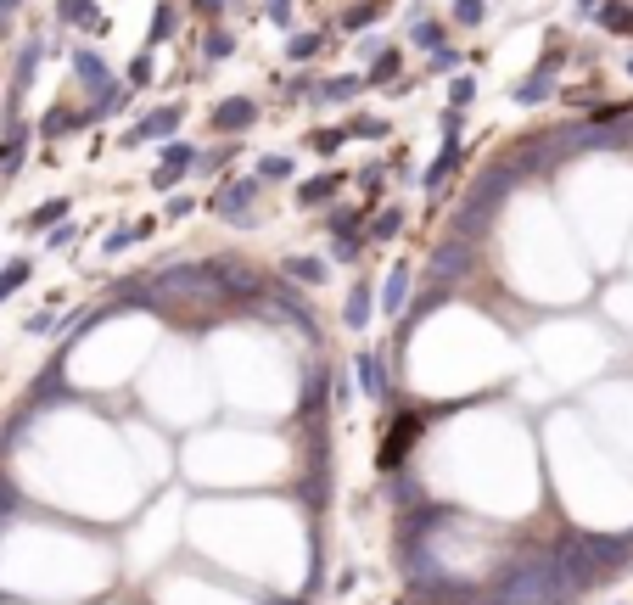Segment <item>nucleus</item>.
<instances>
[{"label": "nucleus", "mask_w": 633, "mask_h": 605, "mask_svg": "<svg viewBox=\"0 0 633 605\" xmlns=\"http://www.w3.org/2000/svg\"><path fill=\"white\" fill-rule=\"evenodd\" d=\"M393 73H398V51H381V57H376V68L365 73V85H387Z\"/></svg>", "instance_id": "412c9836"}, {"label": "nucleus", "mask_w": 633, "mask_h": 605, "mask_svg": "<svg viewBox=\"0 0 633 605\" xmlns=\"http://www.w3.org/2000/svg\"><path fill=\"white\" fill-rule=\"evenodd\" d=\"M258 174H264V180H292V157H264Z\"/></svg>", "instance_id": "cd10ccee"}, {"label": "nucleus", "mask_w": 633, "mask_h": 605, "mask_svg": "<svg viewBox=\"0 0 633 605\" xmlns=\"http://www.w3.org/2000/svg\"><path fill=\"white\" fill-rule=\"evenodd\" d=\"M398 225H404V219H398V208H387V213H376L370 236H376V241H393V236H398Z\"/></svg>", "instance_id": "b1692460"}, {"label": "nucleus", "mask_w": 633, "mask_h": 605, "mask_svg": "<svg viewBox=\"0 0 633 605\" xmlns=\"http://www.w3.org/2000/svg\"><path fill=\"white\" fill-rule=\"evenodd\" d=\"M370 309H376V297L365 292V281H359V286L348 292V303H342V320H348V331H365Z\"/></svg>", "instance_id": "9b49d317"}, {"label": "nucleus", "mask_w": 633, "mask_h": 605, "mask_svg": "<svg viewBox=\"0 0 633 605\" xmlns=\"http://www.w3.org/2000/svg\"><path fill=\"white\" fill-rule=\"evenodd\" d=\"M359 241H365V236H337V258H342V264H353V258L365 253V247H359Z\"/></svg>", "instance_id": "2f4dec72"}, {"label": "nucleus", "mask_w": 633, "mask_h": 605, "mask_svg": "<svg viewBox=\"0 0 633 605\" xmlns=\"http://www.w3.org/2000/svg\"><path fill=\"white\" fill-rule=\"evenodd\" d=\"M152 79V57H135L129 62V85H146Z\"/></svg>", "instance_id": "f704fd0d"}, {"label": "nucleus", "mask_w": 633, "mask_h": 605, "mask_svg": "<svg viewBox=\"0 0 633 605\" xmlns=\"http://www.w3.org/2000/svg\"><path fill=\"white\" fill-rule=\"evenodd\" d=\"M253 124H258V107L247 96H230V101L213 107V129H219V135H241V129H253Z\"/></svg>", "instance_id": "7ed1b4c3"}, {"label": "nucleus", "mask_w": 633, "mask_h": 605, "mask_svg": "<svg viewBox=\"0 0 633 605\" xmlns=\"http://www.w3.org/2000/svg\"><path fill=\"white\" fill-rule=\"evenodd\" d=\"M253 197H258V180H230V185L213 191V213H219L225 225H253V219H258Z\"/></svg>", "instance_id": "f257e3e1"}, {"label": "nucleus", "mask_w": 633, "mask_h": 605, "mask_svg": "<svg viewBox=\"0 0 633 605\" xmlns=\"http://www.w3.org/2000/svg\"><path fill=\"white\" fill-rule=\"evenodd\" d=\"M409 40L421 45V51H443V23H415V29H409Z\"/></svg>", "instance_id": "aec40b11"}, {"label": "nucleus", "mask_w": 633, "mask_h": 605, "mask_svg": "<svg viewBox=\"0 0 633 605\" xmlns=\"http://www.w3.org/2000/svg\"><path fill=\"white\" fill-rule=\"evenodd\" d=\"M365 6H376V0H365Z\"/></svg>", "instance_id": "a19ab883"}, {"label": "nucleus", "mask_w": 633, "mask_h": 605, "mask_svg": "<svg viewBox=\"0 0 633 605\" xmlns=\"http://www.w3.org/2000/svg\"><path fill=\"white\" fill-rule=\"evenodd\" d=\"M197 6H202V12H219V6H225V0H197Z\"/></svg>", "instance_id": "4c0bfd02"}, {"label": "nucleus", "mask_w": 633, "mask_h": 605, "mask_svg": "<svg viewBox=\"0 0 633 605\" xmlns=\"http://www.w3.org/2000/svg\"><path fill=\"white\" fill-rule=\"evenodd\" d=\"M225 51H236V40H230V34H213V40H208V57H225Z\"/></svg>", "instance_id": "e433bc0d"}, {"label": "nucleus", "mask_w": 633, "mask_h": 605, "mask_svg": "<svg viewBox=\"0 0 633 605\" xmlns=\"http://www.w3.org/2000/svg\"><path fill=\"white\" fill-rule=\"evenodd\" d=\"M174 17H180V12H174V6H163V12H157V23H152V34H157V40H169V34L180 29Z\"/></svg>", "instance_id": "7c9ffc66"}, {"label": "nucleus", "mask_w": 633, "mask_h": 605, "mask_svg": "<svg viewBox=\"0 0 633 605\" xmlns=\"http://www.w3.org/2000/svg\"><path fill=\"white\" fill-rule=\"evenodd\" d=\"M471 96H477V79H454V90H449V113H465V107H471Z\"/></svg>", "instance_id": "5701e85b"}, {"label": "nucleus", "mask_w": 633, "mask_h": 605, "mask_svg": "<svg viewBox=\"0 0 633 605\" xmlns=\"http://www.w3.org/2000/svg\"><path fill=\"white\" fill-rule=\"evenodd\" d=\"M555 68H561V57L538 62V68L527 73V79H521V85H516V101H521V107H533V101H544V96H549V79H555Z\"/></svg>", "instance_id": "39448f33"}, {"label": "nucleus", "mask_w": 633, "mask_h": 605, "mask_svg": "<svg viewBox=\"0 0 633 605\" xmlns=\"http://www.w3.org/2000/svg\"><path fill=\"white\" fill-rule=\"evenodd\" d=\"M180 124V107H157L152 118H141V124L129 129V141L124 146H141V141H157V135H169V129Z\"/></svg>", "instance_id": "423d86ee"}, {"label": "nucleus", "mask_w": 633, "mask_h": 605, "mask_svg": "<svg viewBox=\"0 0 633 605\" xmlns=\"http://www.w3.org/2000/svg\"><path fill=\"white\" fill-rule=\"evenodd\" d=\"M68 213H73V202H68V197H51V202H40V208L29 213V225H34V230H51V225H62Z\"/></svg>", "instance_id": "2eb2a0df"}, {"label": "nucleus", "mask_w": 633, "mask_h": 605, "mask_svg": "<svg viewBox=\"0 0 633 605\" xmlns=\"http://www.w3.org/2000/svg\"><path fill=\"white\" fill-rule=\"evenodd\" d=\"M342 141H348V129H320V135H314L309 146H314V152H337Z\"/></svg>", "instance_id": "c756f323"}, {"label": "nucleus", "mask_w": 633, "mask_h": 605, "mask_svg": "<svg viewBox=\"0 0 633 605\" xmlns=\"http://www.w3.org/2000/svg\"><path fill=\"white\" fill-rule=\"evenodd\" d=\"M465 264H471V247H454V241H443L437 247V258H432V281H449V275H465Z\"/></svg>", "instance_id": "0eeeda50"}, {"label": "nucleus", "mask_w": 633, "mask_h": 605, "mask_svg": "<svg viewBox=\"0 0 633 605\" xmlns=\"http://www.w3.org/2000/svg\"><path fill=\"white\" fill-rule=\"evenodd\" d=\"M314 51H320V34H297V40H292V45H286V57H292V62L314 57Z\"/></svg>", "instance_id": "c85d7f7f"}, {"label": "nucleus", "mask_w": 633, "mask_h": 605, "mask_svg": "<svg viewBox=\"0 0 633 605\" xmlns=\"http://www.w3.org/2000/svg\"><path fill=\"white\" fill-rule=\"evenodd\" d=\"M230 157H236V146H213V152H202V157H197V169H202V174H213V169H225Z\"/></svg>", "instance_id": "a878e982"}, {"label": "nucleus", "mask_w": 633, "mask_h": 605, "mask_svg": "<svg viewBox=\"0 0 633 605\" xmlns=\"http://www.w3.org/2000/svg\"><path fill=\"white\" fill-rule=\"evenodd\" d=\"M286 275H297V281H309V286H325V258H309V253H297V258H286Z\"/></svg>", "instance_id": "4468645a"}, {"label": "nucleus", "mask_w": 633, "mask_h": 605, "mask_svg": "<svg viewBox=\"0 0 633 605\" xmlns=\"http://www.w3.org/2000/svg\"><path fill=\"white\" fill-rule=\"evenodd\" d=\"M23 152H29V129L12 124V135L0 141V174H6V180H12L17 169H23Z\"/></svg>", "instance_id": "1a4fd4ad"}, {"label": "nucleus", "mask_w": 633, "mask_h": 605, "mask_svg": "<svg viewBox=\"0 0 633 605\" xmlns=\"http://www.w3.org/2000/svg\"><path fill=\"white\" fill-rule=\"evenodd\" d=\"M460 51H432V73H454V68H460Z\"/></svg>", "instance_id": "473e14b6"}, {"label": "nucleus", "mask_w": 633, "mask_h": 605, "mask_svg": "<svg viewBox=\"0 0 633 605\" xmlns=\"http://www.w3.org/2000/svg\"><path fill=\"white\" fill-rule=\"evenodd\" d=\"M365 90V79L359 73H342V79H325L320 85V101H348V96H359Z\"/></svg>", "instance_id": "f3484780"}, {"label": "nucleus", "mask_w": 633, "mask_h": 605, "mask_svg": "<svg viewBox=\"0 0 633 605\" xmlns=\"http://www.w3.org/2000/svg\"><path fill=\"white\" fill-rule=\"evenodd\" d=\"M73 236H79V230H73L68 219H62V225L51 230V241H45V247H57V253H62V247H73Z\"/></svg>", "instance_id": "72a5a7b5"}, {"label": "nucleus", "mask_w": 633, "mask_h": 605, "mask_svg": "<svg viewBox=\"0 0 633 605\" xmlns=\"http://www.w3.org/2000/svg\"><path fill=\"white\" fill-rule=\"evenodd\" d=\"M29 275H34V264H29V258H12V264L0 269V297H12L17 286L29 281Z\"/></svg>", "instance_id": "a211bd4d"}, {"label": "nucleus", "mask_w": 633, "mask_h": 605, "mask_svg": "<svg viewBox=\"0 0 633 605\" xmlns=\"http://www.w3.org/2000/svg\"><path fill=\"white\" fill-rule=\"evenodd\" d=\"M68 129H79V113H45L40 135H45V141H51V135H68Z\"/></svg>", "instance_id": "4be33fe9"}, {"label": "nucleus", "mask_w": 633, "mask_h": 605, "mask_svg": "<svg viewBox=\"0 0 633 605\" xmlns=\"http://www.w3.org/2000/svg\"><path fill=\"white\" fill-rule=\"evenodd\" d=\"M454 163H460V135H449V141H443L437 163L426 169V185H443V180H449V169H454Z\"/></svg>", "instance_id": "dca6fc26"}, {"label": "nucleus", "mask_w": 633, "mask_h": 605, "mask_svg": "<svg viewBox=\"0 0 633 605\" xmlns=\"http://www.w3.org/2000/svg\"><path fill=\"white\" fill-rule=\"evenodd\" d=\"M600 29H611V34H633V6H605V12H600Z\"/></svg>", "instance_id": "6ab92c4d"}, {"label": "nucleus", "mask_w": 633, "mask_h": 605, "mask_svg": "<svg viewBox=\"0 0 633 605\" xmlns=\"http://www.w3.org/2000/svg\"><path fill=\"white\" fill-rule=\"evenodd\" d=\"M628 73H633V57H628Z\"/></svg>", "instance_id": "ea45409f"}, {"label": "nucleus", "mask_w": 633, "mask_h": 605, "mask_svg": "<svg viewBox=\"0 0 633 605\" xmlns=\"http://www.w3.org/2000/svg\"><path fill=\"white\" fill-rule=\"evenodd\" d=\"M454 23L477 29V23H482V0H454Z\"/></svg>", "instance_id": "bb28decb"}, {"label": "nucleus", "mask_w": 633, "mask_h": 605, "mask_svg": "<svg viewBox=\"0 0 633 605\" xmlns=\"http://www.w3.org/2000/svg\"><path fill=\"white\" fill-rule=\"evenodd\" d=\"M73 73H79V85H90V90H107L113 85V73H107V57L101 51H73Z\"/></svg>", "instance_id": "20e7f679"}, {"label": "nucleus", "mask_w": 633, "mask_h": 605, "mask_svg": "<svg viewBox=\"0 0 633 605\" xmlns=\"http://www.w3.org/2000/svg\"><path fill=\"white\" fill-rule=\"evenodd\" d=\"M34 62H40V40L23 45V57H17V73H12V101H23V90L34 85Z\"/></svg>", "instance_id": "f8f14e48"}, {"label": "nucleus", "mask_w": 633, "mask_h": 605, "mask_svg": "<svg viewBox=\"0 0 633 605\" xmlns=\"http://www.w3.org/2000/svg\"><path fill=\"white\" fill-rule=\"evenodd\" d=\"M404 297H409V264H393V275H387V292H381V309L398 314V309H404Z\"/></svg>", "instance_id": "ddd939ff"}, {"label": "nucleus", "mask_w": 633, "mask_h": 605, "mask_svg": "<svg viewBox=\"0 0 633 605\" xmlns=\"http://www.w3.org/2000/svg\"><path fill=\"white\" fill-rule=\"evenodd\" d=\"M191 169H197V146L169 141V146H163V163H157V174H152V185H157V191H169V185H180Z\"/></svg>", "instance_id": "f03ea898"}, {"label": "nucleus", "mask_w": 633, "mask_h": 605, "mask_svg": "<svg viewBox=\"0 0 633 605\" xmlns=\"http://www.w3.org/2000/svg\"><path fill=\"white\" fill-rule=\"evenodd\" d=\"M337 174H320V180H303L297 185V202H303V208H325V202L337 197Z\"/></svg>", "instance_id": "9d476101"}, {"label": "nucleus", "mask_w": 633, "mask_h": 605, "mask_svg": "<svg viewBox=\"0 0 633 605\" xmlns=\"http://www.w3.org/2000/svg\"><path fill=\"white\" fill-rule=\"evenodd\" d=\"M353 376H359L365 398H387V370H381L376 353H359V359H353Z\"/></svg>", "instance_id": "6e6552de"}, {"label": "nucleus", "mask_w": 633, "mask_h": 605, "mask_svg": "<svg viewBox=\"0 0 633 605\" xmlns=\"http://www.w3.org/2000/svg\"><path fill=\"white\" fill-rule=\"evenodd\" d=\"M17 6H23V0H0V12H17Z\"/></svg>", "instance_id": "58836bf2"}, {"label": "nucleus", "mask_w": 633, "mask_h": 605, "mask_svg": "<svg viewBox=\"0 0 633 605\" xmlns=\"http://www.w3.org/2000/svg\"><path fill=\"white\" fill-rule=\"evenodd\" d=\"M191 208H197V197H169V219H185Z\"/></svg>", "instance_id": "c9c22d12"}, {"label": "nucleus", "mask_w": 633, "mask_h": 605, "mask_svg": "<svg viewBox=\"0 0 633 605\" xmlns=\"http://www.w3.org/2000/svg\"><path fill=\"white\" fill-rule=\"evenodd\" d=\"M370 23H376V6H365V0H359V6H353V12H348V17H342V29H348V34L370 29Z\"/></svg>", "instance_id": "393cba45"}]
</instances>
